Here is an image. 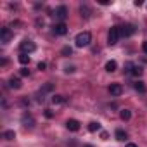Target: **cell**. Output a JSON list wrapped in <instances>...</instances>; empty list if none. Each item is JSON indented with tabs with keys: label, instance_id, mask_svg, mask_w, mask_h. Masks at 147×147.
<instances>
[{
	"label": "cell",
	"instance_id": "1",
	"mask_svg": "<svg viewBox=\"0 0 147 147\" xmlns=\"http://www.w3.org/2000/svg\"><path fill=\"white\" fill-rule=\"evenodd\" d=\"M90 42H92V35H90V31H82V33H78L76 38H75L76 47H87V45H90Z\"/></svg>",
	"mask_w": 147,
	"mask_h": 147
},
{
	"label": "cell",
	"instance_id": "2",
	"mask_svg": "<svg viewBox=\"0 0 147 147\" xmlns=\"http://www.w3.org/2000/svg\"><path fill=\"white\" fill-rule=\"evenodd\" d=\"M119 36H121L119 26H113V28H109V31H107V43H109V45H116L118 40H119Z\"/></svg>",
	"mask_w": 147,
	"mask_h": 147
},
{
	"label": "cell",
	"instance_id": "3",
	"mask_svg": "<svg viewBox=\"0 0 147 147\" xmlns=\"http://www.w3.org/2000/svg\"><path fill=\"white\" fill-rule=\"evenodd\" d=\"M19 49H21L23 54H30V52H35V50H36V45H35L31 40H23L21 45H19Z\"/></svg>",
	"mask_w": 147,
	"mask_h": 147
},
{
	"label": "cell",
	"instance_id": "4",
	"mask_svg": "<svg viewBox=\"0 0 147 147\" xmlns=\"http://www.w3.org/2000/svg\"><path fill=\"white\" fill-rule=\"evenodd\" d=\"M52 31H54V35H57V36H64V35L67 33V26H66L64 23H57V24L52 26Z\"/></svg>",
	"mask_w": 147,
	"mask_h": 147
},
{
	"label": "cell",
	"instance_id": "5",
	"mask_svg": "<svg viewBox=\"0 0 147 147\" xmlns=\"http://www.w3.org/2000/svg\"><path fill=\"white\" fill-rule=\"evenodd\" d=\"M119 31H121V36H131L135 31H137V28L133 26V24H123V26H119Z\"/></svg>",
	"mask_w": 147,
	"mask_h": 147
},
{
	"label": "cell",
	"instance_id": "6",
	"mask_svg": "<svg viewBox=\"0 0 147 147\" xmlns=\"http://www.w3.org/2000/svg\"><path fill=\"white\" fill-rule=\"evenodd\" d=\"M109 94H111L113 97H119V95L123 94V87H121L119 83H113V85L109 87Z\"/></svg>",
	"mask_w": 147,
	"mask_h": 147
},
{
	"label": "cell",
	"instance_id": "7",
	"mask_svg": "<svg viewBox=\"0 0 147 147\" xmlns=\"http://www.w3.org/2000/svg\"><path fill=\"white\" fill-rule=\"evenodd\" d=\"M21 121H23V125H24L26 128H33V126H35V119H33V116H31V114H28V113H24V114H23Z\"/></svg>",
	"mask_w": 147,
	"mask_h": 147
},
{
	"label": "cell",
	"instance_id": "8",
	"mask_svg": "<svg viewBox=\"0 0 147 147\" xmlns=\"http://www.w3.org/2000/svg\"><path fill=\"white\" fill-rule=\"evenodd\" d=\"M66 128L69 131H78L80 130V121L78 119H67L66 121Z\"/></svg>",
	"mask_w": 147,
	"mask_h": 147
},
{
	"label": "cell",
	"instance_id": "9",
	"mask_svg": "<svg viewBox=\"0 0 147 147\" xmlns=\"http://www.w3.org/2000/svg\"><path fill=\"white\" fill-rule=\"evenodd\" d=\"M0 38H2V43L11 42V38H12V31H11L9 28H2V31H0Z\"/></svg>",
	"mask_w": 147,
	"mask_h": 147
},
{
	"label": "cell",
	"instance_id": "10",
	"mask_svg": "<svg viewBox=\"0 0 147 147\" xmlns=\"http://www.w3.org/2000/svg\"><path fill=\"white\" fill-rule=\"evenodd\" d=\"M55 16H57L61 21H64V19L67 18V7H66V5H59V7L55 9Z\"/></svg>",
	"mask_w": 147,
	"mask_h": 147
},
{
	"label": "cell",
	"instance_id": "11",
	"mask_svg": "<svg viewBox=\"0 0 147 147\" xmlns=\"http://www.w3.org/2000/svg\"><path fill=\"white\" fill-rule=\"evenodd\" d=\"M9 87H11V88H14V90L21 88V80H19V78H14V76H12V78L9 80Z\"/></svg>",
	"mask_w": 147,
	"mask_h": 147
},
{
	"label": "cell",
	"instance_id": "12",
	"mask_svg": "<svg viewBox=\"0 0 147 147\" xmlns=\"http://www.w3.org/2000/svg\"><path fill=\"white\" fill-rule=\"evenodd\" d=\"M119 118H121L123 121H128V119L131 118V111H130V109H121V111H119Z\"/></svg>",
	"mask_w": 147,
	"mask_h": 147
},
{
	"label": "cell",
	"instance_id": "13",
	"mask_svg": "<svg viewBox=\"0 0 147 147\" xmlns=\"http://www.w3.org/2000/svg\"><path fill=\"white\" fill-rule=\"evenodd\" d=\"M116 67H118L116 61H107V62H106V71L113 73V71H116Z\"/></svg>",
	"mask_w": 147,
	"mask_h": 147
},
{
	"label": "cell",
	"instance_id": "14",
	"mask_svg": "<svg viewBox=\"0 0 147 147\" xmlns=\"http://www.w3.org/2000/svg\"><path fill=\"white\" fill-rule=\"evenodd\" d=\"M80 12H82V18H90V9H88V5H80Z\"/></svg>",
	"mask_w": 147,
	"mask_h": 147
},
{
	"label": "cell",
	"instance_id": "15",
	"mask_svg": "<svg viewBox=\"0 0 147 147\" xmlns=\"http://www.w3.org/2000/svg\"><path fill=\"white\" fill-rule=\"evenodd\" d=\"M99 130H100V123H99V121L88 123V131H99Z\"/></svg>",
	"mask_w": 147,
	"mask_h": 147
},
{
	"label": "cell",
	"instance_id": "16",
	"mask_svg": "<svg viewBox=\"0 0 147 147\" xmlns=\"http://www.w3.org/2000/svg\"><path fill=\"white\" fill-rule=\"evenodd\" d=\"M18 61H19L21 64H30V55L21 52V54H19V57H18Z\"/></svg>",
	"mask_w": 147,
	"mask_h": 147
},
{
	"label": "cell",
	"instance_id": "17",
	"mask_svg": "<svg viewBox=\"0 0 147 147\" xmlns=\"http://www.w3.org/2000/svg\"><path fill=\"white\" fill-rule=\"evenodd\" d=\"M133 87H135V90H137V92H140V94H145V90H147V88H145V85H144V82H137Z\"/></svg>",
	"mask_w": 147,
	"mask_h": 147
},
{
	"label": "cell",
	"instance_id": "18",
	"mask_svg": "<svg viewBox=\"0 0 147 147\" xmlns=\"http://www.w3.org/2000/svg\"><path fill=\"white\" fill-rule=\"evenodd\" d=\"M116 138L118 140H126L128 138V133L125 130H116Z\"/></svg>",
	"mask_w": 147,
	"mask_h": 147
},
{
	"label": "cell",
	"instance_id": "19",
	"mask_svg": "<svg viewBox=\"0 0 147 147\" xmlns=\"http://www.w3.org/2000/svg\"><path fill=\"white\" fill-rule=\"evenodd\" d=\"M54 90V85L52 83H47V85H43L42 88H40V94L43 95V94H47V92H52Z\"/></svg>",
	"mask_w": 147,
	"mask_h": 147
},
{
	"label": "cell",
	"instance_id": "20",
	"mask_svg": "<svg viewBox=\"0 0 147 147\" xmlns=\"http://www.w3.org/2000/svg\"><path fill=\"white\" fill-rule=\"evenodd\" d=\"M52 102H54V104H64V102H66V97H64V95H54V97H52Z\"/></svg>",
	"mask_w": 147,
	"mask_h": 147
},
{
	"label": "cell",
	"instance_id": "21",
	"mask_svg": "<svg viewBox=\"0 0 147 147\" xmlns=\"http://www.w3.org/2000/svg\"><path fill=\"white\" fill-rule=\"evenodd\" d=\"M4 138H5V140H14V138H16L14 130H7V131H4Z\"/></svg>",
	"mask_w": 147,
	"mask_h": 147
},
{
	"label": "cell",
	"instance_id": "22",
	"mask_svg": "<svg viewBox=\"0 0 147 147\" xmlns=\"http://www.w3.org/2000/svg\"><path fill=\"white\" fill-rule=\"evenodd\" d=\"M61 54H62V55H66V57H69V55L73 54V49H71L69 45H66V47H62V50H61Z\"/></svg>",
	"mask_w": 147,
	"mask_h": 147
},
{
	"label": "cell",
	"instance_id": "23",
	"mask_svg": "<svg viewBox=\"0 0 147 147\" xmlns=\"http://www.w3.org/2000/svg\"><path fill=\"white\" fill-rule=\"evenodd\" d=\"M142 73H144V69H142L140 66H135V67H133V71H131V75H133V76H140Z\"/></svg>",
	"mask_w": 147,
	"mask_h": 147
},
{
	"label": "cell",
	"instance_id": "24",
	"mask_svg": "<svg viewBox=\"0 0 147 147\" xmlns=\"http://www.w3.org/2000/svg\"><path fill=\"white\" fill-rule=\"evenodd\" d=\"M43 114H45V118H49V119H50V118H54V113H52L50 109H45V113H43Z\"/></svg>",
	"mask_w": 147,
	"mask_h": 147
},
{
	"label": "cell",
	"instance_id": "25",
	"mask_svg": "<svg viewBox=\"0 0 147 147\" xmlns=\"http://www.w3.org/2000/svg\"><path fill=\"white\" fill-rule=\"evenodd\" d=\"M19 75H21V76H28V75H30V69H26V67L21 69V71H19Z\"/></svg>",
	"mask_w": 147,
	"mask_h": 147
},
{
	"label": "cell",
	"instance_id": "26",
	"mask_svg": "<svg viewBox=\"0 0 147 147\" xmlns=\"http://www.w3.org/2000/svg\"><path fill=\"white\" fill-rule=\"evenodd\" d=\"M45 67H47V64H45V62H38V69H40V71H43Z\"/></svg>",
	"mask_w": 147,
	"mask_h": 147
},
{
	"label": "cell",
	"instance_id": "27",
	"mask_svg": "<svg viewBox=\"0 0 147 147\" xmlns=\"http://www.w3.org/2000/svg\"><path fill=\"white\" fill-rule=\"evenodd\" d=\"M142 50H144V54L147 55V40H145V42L142 43Z\"/></svg>",
	"mask_w": 147,
	"mask_h": 147
},
{
	"label": "cell",
	"instance_id": "28",
	"mask_svg": "<svg viewBox=\"0 0 147 147\" xmlns=\"http://www.w3.org/2000/svg\"><path fill=\"white\" fill-rule=\"evenodd\" d=\"M126 147H138V145H137V144H128Z\"/></svg>",
	"mask_w": 147,
	"mask_h": 147
},
{
	"label": "cell",
	"instance_id": "29",
	"mask_svg": "<svg viewBox=\"0 0 147 147\" xmlns=\"http://www.w3.org/2000/svg\"><path fill=\"white\" fill-rule=\"evenodd\" d=\"M83 147H94V145H90V144H87V145H83Z\"/></svg>",
	"mask_w": 147,
	"mask_h": 147
}]
</instances>
